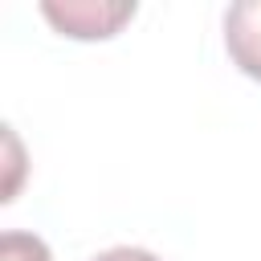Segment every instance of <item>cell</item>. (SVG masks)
<instances>
[{
    "label": "cell",
    "instance_id": "cell-3",
    "mask_svg": "<svg viewBox=\"0 0 261 261\" xmlns=\"http://www.w3.org/2000/svg\"><path fill=\"white\" fill-rule=\"evenodd\" d=\"M0 261H53L49 245L33 232H4L0 237Z\"/></svg>",
    "mask_w": 261,
    "mask_h": 261
},
{
    "label": "cell",
    "instance_id": "cell-2",
    "mask_svg": "<svg viewBox=\"0 0 261 261\" xmlns=\"http://www.w3.org/2000/svg\"><path fill=\"white\" fill-rule=\"evenodd\" d=\"M224 45L241 73L261 82V0H237L224 12Z\"/></svg>",
    "mask_w": 261,
    "mask_h": 261
},
{
    "label": "cell",
    "instance_id": "cell-1",
    "mask_svg": "<svg viewBox=\"0 0 261 261\" xmlns=\"http://www.w3.org/2000/svg\"><path fill=\"white\" fill-rule=\"evenodd\" d=\"M41 12L77 41H94V37H114L122 20L135 16V4H41Z\"/></svg>",
    "mask_w": 261,
    "mask_h": 261
},
{
    "label": "cell",
    "instance_id": "cell-4",
    "mask_svg": "<svg viewBox=\"0 0 261 261\" xmlns=\"http://www.w3.org/2000/svg\"><path fill=\"white\" fill-rule=\"evenodd\" d=\"M90 261H159V257L147 253V249H135V245H118V249H106V253H98Z\"/></svg>",
    "mask_w": 261,
    "mask_h": 261
}]
</instances>
